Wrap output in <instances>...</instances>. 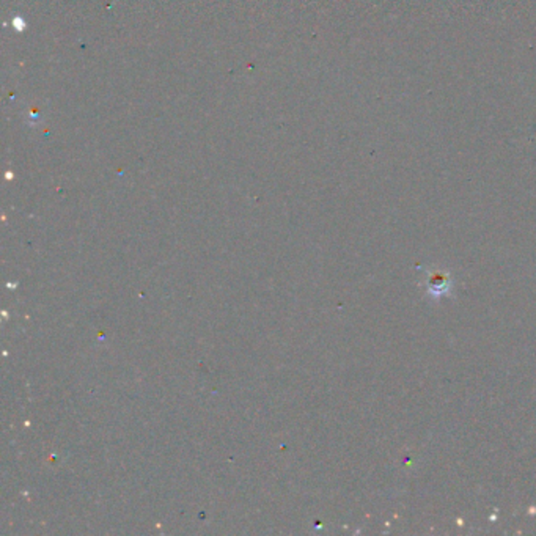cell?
Wrapping results in <instances>:
<instances>
[{
  "label": "cell",
  "instance_id": "obj_1",
  "mask_svg": "<svg viewBox=\"0 0 536 536\" xmlns=\"http://www.w3.org/2000/svg\"><path fill=\"white\" fill-rule=\"evenodd\" d=\"M428 290L432 296H441L448 290V277L443 274H432L428 280Z\"/></svg>",
  "mask_w": 536,
  "mask_h": 536
}]
</instances>
